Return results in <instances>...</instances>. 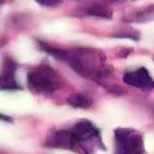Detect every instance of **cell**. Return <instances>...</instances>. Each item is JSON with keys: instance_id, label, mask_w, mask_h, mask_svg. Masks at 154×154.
<instances>
[{"instance_id": "obj_13", "label": "cell", "mask_w": 154, "mask_h": 154, "mask_svg": "<svg viewBox=\"0 0 154 154\" xmlns=\"http://www.w3.org/2000/svg\"><path fill=\"white\" fill-rule=\"evenodd\" d=\"M112 37H126V38H133V40H139V34L136 32H119V34H114Z\"/></svg>"}, {"instance_id": "obj_5", "label": "cell", "mask_w": 154, "mask_h": 154, "mask_svg": "<svg viewBox=\"0 0 154 154\" xmlns=\"http://www.w3.org/2000/svg\"><path fill=\"white\" fill-rule=\"evenodd\" d=\"M123 82L128 83V85H131V86H136V88H142V89H151V88H154V80L151 79L149 72L143 66L136 69V71L125 72Z\"/></svg>"}, {"instance_id": "obj_2", "label": "cell", "mask_w": 154, "mask_h": 154, "mask_svg": "<svg viewBox=\"0 0 154 154\" xmlns=\"http://www.w3.org/2000/svg\"><path fill=\"white\" fill-rule=\"evenodd\" d=\"M28 83L35 91H42V93H51L59 88L57 74L48 65L38 66L37 69L31 71L28 74Z\"/></svg>"}, {"instance_id": "obj_11", "label": "cell", "mask_w": 154, "mask_h": 154, "mask_svg": "<svg viewBox=\"0 0 154 154\" xmlns=\"http://www.w3.org/2000/svg\"><path fill=\"white\" fill-rule=\"evenodd\" d=\"M16 62L14 60H11V59H6L5 60V69H3V74H14L16 72Z\"/></svg>"}, {"instance_id": "obj_12", "label": "cell", "mask_w": 154, "mask_h": 154, "mask_svg": "<svg viewBox=\"0 0 154 154\" xmlns=\"http://www.w3.org/2000/svg\"><path fill=\"white\" fill-rule=\"evenodd\" d=\"M38 5H42V6H49V8H54V6H59L60 2L59 0H37Z\"/></svg>"}, {"instance_id": "obj_4", "label": "cell", "mask_w": 154, "mask_h": 154, "mask_svg": "<svg viewBox=\"0 0 154 154\" xmlns=\"http://www.w3.org/2000/svg\"><path fill=\"white\" fill-rule=\"evenodd\" d=\"M79 142L74 134V131H68V130H60V131H54L51 133L46 139V146L49 148H62V149H71L74 148V145Z\"/></svg>"}, {"instance_id": "obj_7", "label": "cell", "mask_w": 154, "mask_h": 154, "mask_svg": "<svg viewBox=\"0 0 154 154\" xmlns=\"http://www.w3.org/2000/svg\"><path fill=\"white\" fill-rule=\"evenodd\" d=\"M85 12L88 16H94V17H102V19H111L112 17V12L108 6L105 5H100V3H93V5H89Z\"/></svg>"}, {"instance_id": "obj_15", "label": "cell", "mask_w": 154, "mask_h": 154, "mask_svg": "<svg viewBox=\"0 0 154 154\" xmlns=\"http://www.w3.org/2000/svg\"><path fill=\"white\" fill-rule=\"evenodd\" d=\"M0 117H2V120H8V122H11V120H12L11 117H8V116H5V114H2Z\"/></svg>"}, {"instance_id": "obj_9", "label": "cell", "mask_w": 154, "mask_h": 154, "mask_svg": "<svg viewBox=\"0 0 154 154\" xmlns=\"http://www.w3.org/2000/svg\"><path fill=\"white\" fill-rule=\"evenodd\" d=\"M68 103L74 108H82V109H86L89 108V100L83 96V94H79V93H74L68 97Z\"/></svg>"}, {"instance_id": "obj_10", "label": "cell", "mask_w": 154, "mask_h": 154, "mask_svg": "<svg viewBox=\"0 0 154 154\" xmlns=\"http://www.w3.org/2000/svg\"><path fill=\"white\" fill-rule=\"evenodd\" d=\"M0 85H2V89H3V91H8V89H22V86L16 82L14 74H3Z\"/></svg>"}, {"instance_id": "obj_6", "label": "cell", "mask_w": 154, "mask_h": 154, "mask_svg": "<svg viewBox=\"0 0 154 154\" xmlns=\"http://www.w3.org/2000/svg\"><path fill=\"white\" fill-rule=\"evenodd\" d=\"M72 131L77 137V140L79 142H85V140H91V139H97L100 137V131H99V128L96 125H93L91 122H88V120H80V122H77L72 128Z\"/></svg>"}, {"instance_id": "obj_14", "label": "cell", "mask_w": 154, "mask_h": 154, "mask_svg": "<svg viewBox=\"0 0 154 154\" xmlns=\"http://www.w3.org/2000/svg\"><path fill=\"white\" fill-rule=\"evenodd\" d=\"M116 154H133V152L128 151V149L123 148V146H120V145H117V146H116Z\"/></svg>"}, {"instance_id": "obj_1", "label": "cell", "mask_w": 154, "mask_h": 154, "mask_svg": "<svg viewBox=\"0 0 154 154\" xmlns=\"http://www.w3.org/2000/svg\"><path fill=\"white\" fill-rule=\"evenodd\" d=\"M68 62L74 68L75 72H79L83 77H93L100 69L97 66V57L89 49H74L68 53Z\"/></svg>"}, {"instance_id": "obj_8", "label": "cell", "mask_w": 154, "mask_h": 154, "mask_svg": "<svg viewBox=\"0 0 154 154\" xmlns=\"http://www.w3.org/2000/svg\"><path fill=\"white\" fill-rule=\"evenodd\" d=\"M40 43V48L45 51V53L51 54L54 59H59V60H68V51L65 49H60V48H54V46H49V45H45L43 42H38Z\"/></svg>"}, {"instance_id": "obj_3", "label": "cell", "mask_w": 154, "mask_h": 154, "mask_svg": "<svg viewBox=\"0 0 154 154\" xmlns=\"http://www.w3.org/2000/svg\"><path fill=\"white\" fill-rule=\"evenodd\" d=\"M117 145L126 148L128 151H131L133 154H143V139L139 133L134 130H125V128H117L114 131Z\"/></svg>"}]
</instances>
